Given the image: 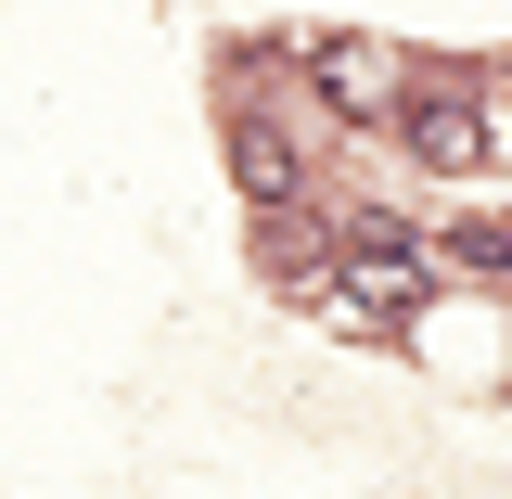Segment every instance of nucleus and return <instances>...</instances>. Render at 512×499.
I'll list each match as a JSON object with an SVG mask.
<instances>
[{
	"instance_id": "nucleus-6",
	"label": "nucleus",
	"mask_w": 512,
	"mask_h": 499,
	"mask_svg": "<svg viewBox=\"0 0 512 499\" xmlns=\"http://www.w3.org/2000/svg\"><path fill=\"white\" fill-rule=\"evenodd\" d=\"M500 116H512V103H500Z\"/></svg>"
},
{
	"instance_id": "nucleus-1",
	"label": "nucleus",
	"mask_w": 512,
	"mask_h": 499,
	"mask_svg": "<svg viewBox=\"0 0 512 499\" xmlns=\"http://www.w3.org/2000/svg\"><path fill=\"white\" fill-rule=\"evenodd\" d=\"M397 128H410V154H423V167H474V154H487V116H474V90H461L448 64L397 90Z\"/></svg>"
},
{
	"instance_id": "nucleus-2",
	"label": "nucleus",
	"mask_w": 512,
	"mask_h": 499,
	"mask_svg": "<svg viewBox=\"0 0 512 499\" xmlns=\"http://www.w3.org/2000/svg\"><path fill=\"white\" fill-rule=\"evenodd\" d=\"M423 282H436V269H423V244H410L397 218H359V231H346V308H359V320H372V308H410Z\"/></svg>"
},
{
	"instance_id": "nucleus-5",
	"label": "nucleus",
	"mask_w": 512,
	"mask_h": 499,
	"mask_svg": "<svg viewBox=\"0 0 512 499\" xmlns=\"http://www.w3.org/2000/svg\"><path fill=\"white\" fill-rule=\"evenodd\" d=\"M448 256H474V269H500V282H512V218H474V231H461Z\"/></svg>"
},
{
	"instance_id": "nucleus-3",
	"label": "nucleus",
	"mask_w": 512,
	"mask_h": 499,
	"mask_svg": "<svg viewBox=\"0 0 512 499\" xmlns=\"http://www.w3.org/2000/svg\"><path fill=\"white\" fill-rule=\"evenodd\" d=\"M320 90H333L346 116H384V52L372 39H320Z\"/></svg>"
},
{
	"instance_id": "nucleus-4",
	"label": "nucleus",
	"mask_w": 512,
	"mask_h": 499,
	"mask_svg": "<svg viewBox=\"0 0 512 499\" xmlns=\"http://www.w3.org/2000/svg\"><path fill=\"white\" fill-rule=\"evenodd\" d=\"M244 192H256V205H282V192H295V141H282L269 116H244Z\"/></svg>"
}]
</instances>
